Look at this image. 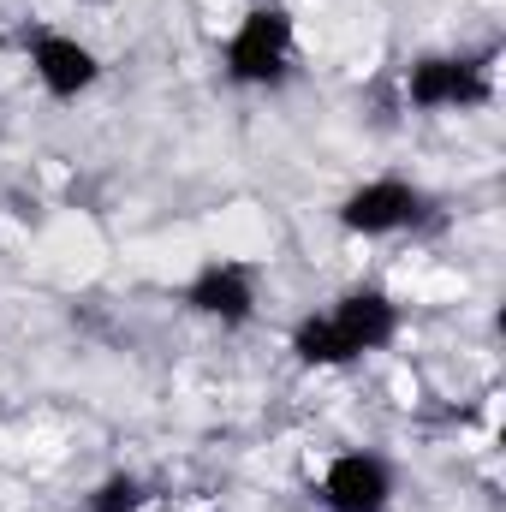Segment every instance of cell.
Instances as JSON below:
<instances>
[{
    "instance_id": "1",
    "label": "cell",
    "mask_w": 506,
    "mask_h": 512,
    "mask_svg": "<svg viewBox=\"0 0 506 512\" xmlns=\"http://www.w3.org/2000/svg\"><path fill=\"white\" fill-rule=\"evenodd\" d=\"M405 328V310L381 286H346L328 310H310L292 328V358L304 370H346L370 352H387Z\"/></svg>"
},
{
    "instance_id": "2",
    "label": "cell",
    "mask_w": 506,
    "mask_h": 512,
    "mask_svg": "<svg viewBox=\"0 0 506 512\" xmlns=\"http://www.w3.org/2000/svg\"><path fill=\"white\" fill-rule=\"evenodd\" d=\"M292 54H298V18L280 0H256L221 48V78L239 90H274L292 78Z\"/></svg>"
},
{
    "instance_id": "3",
    "label": "cell",
    "mask_w": 506,
    "mask_h": 512,
    "mask_svg": "<svg viewBox=\"0 0 506 512\" xmlns=\"http://www.w3.org/2000/svg\"><path fill=\"white\" fill-rule=\"evenodd\" d=\"M495 78L483 54H423L405 66V102L423 114H471L489 108Z\"/></svg>"
},
{
    "instance_id": "4",
    "label": "cell",
    "mask_w": 506,
    "mask_h": 512,
    "mask_svg": "<svg viewBox=\"0 0 506 512\" xmlns=\"http://www.w3.org/2000/svg\"><path fill=\"white\" fill-rule=\"evenodd\" d=\"M334 221L352 239H393V233H411L429 221V191L399 179V173H381V179H364L340 197Z\"/></svg>"
},
{
    "instance_id": "5",
    "label": "cell",
    "mask_w": 506,
    "mask_h": 512,
    "mask_svg": "<svg viewBox=\"0 0 506 512\" xmlns=\"http://www.w3.org/2000/svg\"><path fill=\"white\" fill-rule=\"evenodd\" d=\"M24 54H30V78L42 84L48 102H78L102 84V54L72 30H36L24 42Z\"/></svg>"
},
{
    "instance_id": "6",
    "label": "cell",
    "mask_w": 506,
    "mask_h": 512,
    "mask_svg": "<svg viewBox=\"0 0 506 512\" xmlns=\"http://www.w3.org/2000/svg\"><path fill=\"white\" fill-rule=\"evenodd\" d=\"M185 310L215 322V328H245L256 322V268L239 256H209L191 280H185Z\"/></svg>"
},
{
    "instance_id": "7",
    "label": "cell",
    "mask_w": 506,
    "mask_h": 512,
    "mask_svg": "<svg viewBox=\"0 0 506 512\" xmlns=\"http://www.w3.org/2000/svg\"><path fill=\"white\" fill-rule=\"evenodd\" d=\"M316 501L328 512H387L393 507V465L370 447H346L322 465Z\"/></svg>"
},
{
    "instance_id": "8",
    "label": "cell",
    "mask_w": 506,
    "mask_h": 512,
    "mask_svg": "<svg viewBox=\"0 0 506 512\" xmlns=\"http://www.w3.org/2000/svg\"><path fill=\"white\" fill-rule=\"evenodd\" d=\"M143 483L131 477V471H114V477H102L96 489H90V501H84V512H143Z\"/></svg>"
}]
</instances>
